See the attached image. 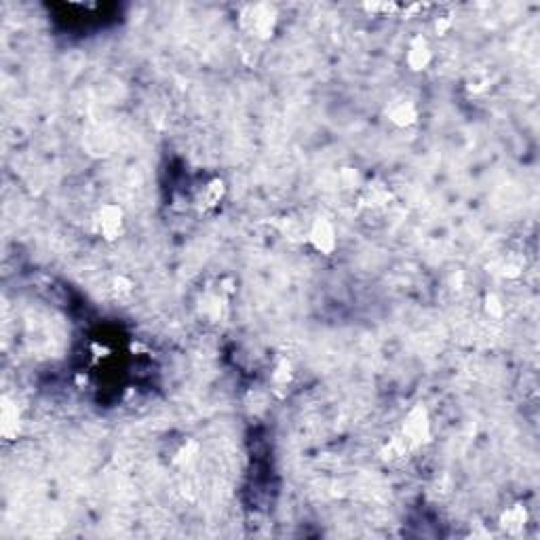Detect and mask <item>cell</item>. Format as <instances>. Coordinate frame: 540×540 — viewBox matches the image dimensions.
<instances>
[{
  "label": "cell",
  "mask_w": 540,
  "mask_h": 540,
  "mask_svg": "<svg viewBox=\"0 0 540 540\" xmlns=\"http://www.w3.org/2000/svg\"><path fill=\"white\" fill-rule=\"evenodd\" d=\"M401 435L410 441L414 450L431 439V420H429V412L422 406H416L410 410V414L406 416Z\"/></svg>",
  "instance_id": "6da1fadb"
},
{
  "label": "cell",
  "mask_w": 540,
  "mask_h": 540,
  "mask_svg": "<svg viewBox=\"0 0 540 540\" xmlns=\"http://www.w3.org/2000/svg\"><path fill=\"white\" fill-rule=\"evenodd\" d=\"M97 230L104 239L112 241L123 230V209L118 205H104L97 214Z\"/></svg>",
  "instance_id": "7a4b0ae2"
},
{
  "label": "cell",
  "mask_w": 540,
  "mask_h": 540,
  "mask_svg": "<svg viewBox=\"0 0 540 540\" xmlns=\"http://www.w3.org/2000/svg\"><path fill=\"white\" fill-rule=\"evenodd\" d=\"M308 241L321 254H331L335 249V230L327 220H317L308 230Z\"/></svg>",
  "instance_id": "3957f363"
},
{
  "label": "cell",
  "mask_w": 540,
  "mask_h": 540,
  "mask_svg": "<svg viewBox=\"0 0 540 540\" xmlns=\"http://www.w3.org/2000/svg\"><path fill=\"white\" fill-rule=\"evenodd\" d=\"M431 60H433V53H431L427 41H424L422 36H416V39L412 41L410 49H408V55H406L408 66H410L414 72H420V70H424V68L431 64Z\"/></svg>",
  "instance_id": "277c9868"
},
{
  "label": "cell",
  "mask_w": 540,
  "mask_h": 540,
  "mask_svg": "<svg viewBox=\"0 0 540 540\" xmlns=\"http://www.w3.org/2000/svg\"><path fill=\"white\" fill-rule=\"evenodd\" d=\"M525 523H527V511H525V506L523 504H513V506H508L504 513H502V517H500V527L506 532V534H519L523 527H525Z\"/></svg>",
  "instance_id": "5b68a950"
},
{
  "label": "cell",
  "mask_w": 540,
  "mask_h": 540,
  "mask_svg": "<svg viewBox=\"0 0 540 540\" xmlns=\"http://www.w3.org/2000/svg\"><path fill=\"white\" fill-rule=\"evenodd\" d=\"M245 26L256 36H268L275 28V18H270L266 7H256L251 18H245Z\"/></svg>",
  "instance_id": "8992f818"
},
{
  "label": "cell",
  "mask_w": 540,
  "mask_h": 540,
  "mask_svg": "<svg viewBox=\"0 0 540 540\" xmlns=\"http://www.w3.org/2000/svg\"><path fill=\"white\" fill-rule=\"evenodd\" d=\"M389 118L397 127H410L418 118V110L412 102H397L389 108Z\"/></svg>",
  "instance_id": "52a82bcc"
},
{
  "label": "cell",
  "mask_w": 540,
  "mask_h": 540,
  "mask_svg": "<svg viewBox=\"0 0 540 540\" xmlns=\"http://www.w3.org/2000/svg\"><path fill=\"white\" fill-rule=\"evenodd\" d=\"M0 420H3V424H0V431H3V435H5L7 439H11V437L18 435L20 412H18V406L11 403L9 399L3 401V412H0Z\"/></svg>",
  "instance_id": "ba28073f"
},
{
  "label": "cell",
  "mask_w": 540,
  "mask_h": 540,
  "mask_svg": "<svg viewBox=\"0 0 540 540\" xmlns=\"http://www.w3.org/2000/svg\"><path fill=\"white\" fill-rule=\"evenodd\" d=\"M412 450H414V448L410 445V441H408L403 435H399V437H393V439L389 441V445L385 448L382 456H385V460H389V462H397V460H403Z\"/></svg>",
  "instance_id": "9c48e42d"
},
{
  "label": "cell",
  "mask_w": 540,
  "mask_h": 540,
  "mask_svg": "<svg viewBox=\"0 0 540 540\" xmlns=\"http://www.w3.org/2000/svg\"><path fill=\"white\" fill-rule=\"evenodd\" d=\"M222 195H224V184L220 182V179H214V182H209L203 191V203L205 205H216V203H220Z\"/></svg>",
  "instance_id": "30bf717a"
},
{
  "label": "cell",
  "mask_w": 540,
  "mask_h": 540,
  "mask_svg": "<svg viewBox=\"0 0 540 540\" xmlns=\"http://www.w3.org/2000/svg\"><path fill=\"white\" fill-rule=\"evenodd\" d=\"M485 310H487L490 317L500 319L502 312H504V306H502V302H500L496 296H487V298H485Z\"/></svg>",
  "instance_id": "8fae6325"
},
{
  "label": "cell",
  "mask_w": 540,
  "mask_h": 540,
  "mask_svg": "<svg viewBox=\"0 0 540 540\" xmlns=\"http://www.w3.org/2000/svg\"><path fill=\"white\" fill-rule=\"evenodd\" d=\"M342 184H344V188H359L361 186V177H359V173L354 169H344L342 171Z\"/></svg>",
  "instance_id": "7c38bea8"
}]
</instances>
